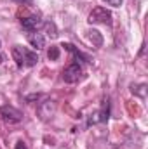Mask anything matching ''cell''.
<instances>
[{
    "mask_svg": "<svg viewBox=\"0 0 148 149\" xmlns=\"http://www.w3.org/2000/svg\"><path fill=\"white\" fill-rule=\"evenodd\" d=\"M61 47H65L66 50H70V52L73 54L75 57H77V61H78V59H82V61H85V63H89V57H87L85 54H82L80 50H77V49H75V47H73V45H72V43H63Z\"/></svg>",
    "mask_w": 148,
    "mask_h": 149,
    "instance_id": "obj_8",
    "label": "cell"
},
{
    "mask_svg": "<svg viewBox=\"0 0 148 149\" xmlns=\"http://www.w3.org/2000/svg\"><path fill=\"white\" fill-rule=\"evenodd\" d=\"M47 57H49L51 61H56V59L59 57V49H58V47H51L49 52H47Z\"/></svg>",
    "mask_w": 148,
    "mask_h": 149,
    "instance_id": "obj_9",
    "label": "cell"
},
{
    "mask_svg": "<svg viewBox=\"0 0 148 149\" xmlns=\"http://www.w3.org/2000/svg\"><path fill=\"white\" fill-rule=\"evenodd\" d=\"M12 59L16 61V64L19 68H32L38 63L37 52L23 47V45H14L12 47Z\"/></svg>",
    "mask_w": 148,
    "mask_h": 149,
    "instance_id": "obj_1",
    "label": "cell"
},
{
    "mask_svg": "<svg viewBox=\"0 0 148 149\" xmlns=\"http://www.w3.org/2000/svg\"><path fill=\"white\" fill-rule=\"evenodd\" d=\"M103 2H106L111 7H120L122 5V0H103Z\"/></svg>",
    "mask_w": 148,
    "mask_h": 149,
    "instance_id": "obj_11",
    "label": "cell"
},
{
    "mask_svg": "<svg viewBox=\"0 0 148 149\" xmlns=\"http://www.w3.org/2000/svg\"><path fill=\"white\" fill-rule=\"evenodd\" d=\"M108 116H110V101H108V99H105V101H103V108H101L99 111L92 113L87 123H89V125L105 123V121H108Z\"/></svg>",
    "mask_w": 148,
    "mask_h": 149,
    "instance_id": "obj_5",
    "label": "cell"
},
{
    "mask_svg": "<svg viewBox=\"0 0 148 149\" xmlns=\"http://www.w3.org/2000/svg\"><path fill=\"white\" fill-rule=\"evenodd\" d=\"M12 2L21 3V5H32V3H33V0H12Z\"/></svg>",
    "mask_w": 148,
    "mask_h": 149,
    "instance_id": "obj_12",
    "label": "cell"
},
{
    "mask_svg": "<svg viewBox=\"0 0 148 149\" xmlns=\"http://www.w3.org/2000/svg\"><path fill=\"white\" fill-rule=\"evenodd\" d=\"M45 28L51 31V33H49L51 37H56V35H58V33H56V26H54V23H45Z\"/></svg>",
    "mask_w": 148,
    "mask_h": 149,
    "instance_id": "obj_10",
    "label": "cell"
},
{
    "mask_svg": "<svg viewBox=\"0 0 148 149\" xmlns=\"http://www.w3.org/2000/svg\"><path fill=\"white\" fill-rule=\"evenodd\" d=\"M0 116L5 123H19L23 120V113L16 109L14 106H0Z\"/></svg>",
    "mask_w": 148,
    "mask_h": 149,
    "instance_id": "obj_4",
    "label": "cell"
},
{
    "mask_svg": "<svg viewBox=\"0 0 148 149\" xmlns=\"http://www.w3.org/2000/svg\"><path fill=\"white\" fill-rule=\"evenodd\" d=\"M16 149H28V148H26V144H25L23 141H19V142L16 144Z\"/></svg>",
    "mask_w": 148,
    "mask_h": 149,
    "instance_id": "obj_13",
    "label": "cell"
},
{
    "mask_svg": "<svg viewBox=\"0 0 148 149\" xmlns=\"http://www.w3.org/2000/svg\"><path fill=\"white\" fill-rule=\"evenodd\" d=\"M21 26H23V30L32 33V31H37L38 28L44 26V21L40 19V16H28V17L21 19Z\"/></svg>",
    "mask_w": 148,
    "mask_h": 149,
    "instance_id": "obj_6",
    "label": "cell"
},
{
    "mask_svg": "<svg viewBox=\"0 0 148 149\" xmlns=\"http://www.w3.org/2000/svg\"><path fill=\"white\" fill-rule=\"evenodd\" d=\"M87 21L91 24H111V12L105 7H96L89 14Z\"/></svg>",
    "mask_w": 148,
    "mask_h": 149,
    "instance_id": "obj_3",
    "label": "cell"
},
{
    "mask_svg": "<svg viewBox=\"0 0 148 149\" xmlns=\"http://www.w3.org/2000/svg\"><path fill=\"white\" fill-rule=\"evenodd\" d=\"M0 63H2V54H0Z\"/></svg>",
    "mask_w": 148,
    "mask_h": 149,
    "instance_id": "obj_14",
    "label": "cell"
},
{
    "mask_svg": "<svg viewBox=\"0 0 148 149\" xmlns=\"http://www.w3.org/2000/svg\"><path fill=\"white\" fill-rule=\"evenodd\" d=\"M84 78V68L78 63H72L63 70V80L66 83H77Z\"/></svg>",
    "mask_w": 148,
    "mask_h": 149,
    "instance_id": "obj_2",
    "label": "cell"
},
{
    "mask_svg": "<svg viewBox=\"0 0 148 149\" xmlns=\"http://www.w3.org/2000/svg\"><path fill=\"white\" fill-rule=\"evenodd\" d=\"M28 42H30V45L35 47L37 50H40V49L45 47V37H44L42 33H37V31L28 33Z\"/></svg>",
    "mask_w": 148,
    "mask_h": 149,
    "instance_id": "obj_7",
    "label": "cell"
}]
</instances>
